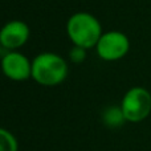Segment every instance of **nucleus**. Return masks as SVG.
<instances>
[{
  "label": "nucleus",
  "mask_w": 151,
  "mask_h": 151,
  "mask_svg": "<svg viewBox=\"0 0 151 151\" xmlns=\"http://www.w3.org/2000/svg\"><path fill=\"white\" fill-rule=\"evenodd\" d=\"M0 151H19L16 137L4 127H0Z\"/></svg>",
  "instance_id": "6e6552de"
},
{
  "label": "nucleus",
  "mask_w": 151,
  "mask_h": 151,
  "mask_svg": "<svg viewBox=\"0 0 151 151\" xmlns=\"http://www.w3.org/2000/svg\"><path fill=\"white\" fill-rule=\"evenodd\" d=\"M68 76V63L52 52L40 53L32 60V78L42 86H57Z\"/></svg>",
  "instance_id": "f03ea898"
},
{
  "label": "nucleus",
  "mask_w": 151,
  "mask_h": 151,
  "mask_svg": "<svg viewBox=\"0 0 151 151\" xmlns=\"http://www.w3.org/2000/svg\"><path fill=\"white\" fill-rule=\"evenodd\" d=\"M1 70L12 81H25L29 77L32 78V61L20 52L9 50L1 58Z\"/></svg>",
  "instance_id": "39448f33"
},
{
  "label": "nucleus",
  "mask_w": 151,
  "mask_h": 151,
  "mask_svg": "<svg viewBox=\"0 0 151 151\" xmlns=\"http://www.w3.org/2000/svg\"><path fill=\"white\" fill-rule=\"evenodd\" d=\"M99 58L105 61H117L127 55L130 49L129 37L123 32L109 31L102 33L96 45Z\"/></svg>",
  "instance_id": "20e7f679"
},
{
  "label": "nucleus",
  "mask_w": 151,
  "mask_h": 151,
  "mask_svg": "<svg viewBox=\"0 0 151 151\" xmlns=\"http://www.w3.org/2000/svg\"><path fill=\"white\" fill-rule=\"evenodd\" d=\"M66 33L76 47L90 49L102 36V27L96 16L88 12H77L66 23Z\"/></svg>",
  "instance_id": "f257e3e1"
},
{
  "label": "nucleus",
  "mask_w": 151,
  "mask_h": 151,
  "mask_svg": "<svg viewBox=\"0 0 151 151\" xmlns=\"http://www.w3.org/2000/svg\"><path fill=\"white\" fill-rule=\"evenodd\" d=\"M102 122L110 129H118L126 122L121 106H109L102 111Z\"/></svg>",
  "instance_id": "0eeeda50"
},
{
  "label": "nucleus",
  "mask_w": 151,
  "mask_h": 151,
  "mask_svg": "<svg viewBox=\"0 0 151 151\" xmlns=\"http://www.w3.org/2000/svg\"><path fill=\"white\" fill-rule=\"evenodd\" d=\"M1 48H3V47H1V44H0V55H1Z\"/></svg>",
  "instance_id": "9d476101"
},
{
  "label": "nucleus",
  "mask_w": 151,
  "mask_h": 151,
  "mask_svg": "<svg viewBox=\"0 0 151 151\" xmlns=\"http://www.w3.org/2000/svg\"><path fill=\"white\" fill-rule=\"evenodd\" d=\"M69 57H70V60L73 61L74 64L82 63V61L86 58V49L80 48V47H76L74 45L73 49H72L70 53H69Z\"/></svg>",
  "instance_id": "1a4fd4ad"
},
{
  "label": "nucleus",
  "mask_w": 151,
  "mask_h": 151,
  "mask_svg": "<svg viewBox=\"0 0 151 151\" xmlns=\"http://www.w3.org/2000/svg\"><path fill=\"white\" fill-rule=\"evenodd\" d=\"M29 27L21 20L8 21L0 29V44L8 50H15L21 48L29 39Z\"/></svg>",
  "instance_id": "423d86ee"
},
{
  "label": "nucleus",
  "mask_w": 151,
  "mask_h": 151,
  "mask_svg": "<svg viewBox=\"0 0 151 151\" xmlns=\"http://www.w3.org/2000/svg\"><path fill=\"white\" fill-rule=\"evenodd\" d=\"M119 106L126 122L139 123L151 113V93L142 86H134L125 93Z\"/></svg>",
  "instance_id": "7ed1b4c3"
}]
</instances>
